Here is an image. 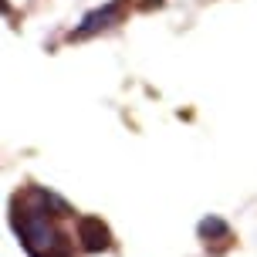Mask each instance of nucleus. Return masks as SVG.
<instances>
[{"mask_svg": "<svg viewBox=\"0 0 257 257\" xmlns=\"http://www.w3.org/2000/svg\"><path fill=\"white\" fill-rule=\"evenodd\" d=\"M78 240H81L85 250H105V247L112 244L108 227H105L98 217H81L78 220Z\"/></svg>", "mask_w": 257, "mask_h": 257, "instance_id": "obj_1", "label": "nucleus"}, {"mask_svg": "<svg viewBox=\"0 0 257 257\" xmlns=\"http://www.w3.org/2000/svg\"><path fill=\"white\" fill-rule=\"evenodd\" d=\"M122 21V7L118 4H105L102 11H91L85 21H81V27H78L71 38H88V34H95V31H102V27H112Z\"/></svg>", "mask_w": 257, "mask_h": 257, "instance_id": "obj_2", "label": "nucleus"}, {"mask_svg": "<svg viewBox=\"0 0 257 257\" xmlns=\"http://www.w3.org/2000/svg\"><path fill=\"white\" fill-rule=\"evenodd\" d=\"M200 237H230V230L220 217H203L200 220Z\"/></svg>", "mask_w": 257, "mask_h": 257, "instance_id": "obj_3", "label": "nucleus"}, {"mask_svg": "<svg viewBox=\"0 0 257 257\" xmlns=\"http://www.w3.org/2000/svg\"><path fill=\"white\" fill-rule=\"evenodd\" d=\"M159 4H163V0H142L139 7H142V11H153V7H159Z\"/></svg>", "mask_w": 257, "mask_h": 257, "instance_id": "obj_4", "label": "nucleus"}]
</instances>
